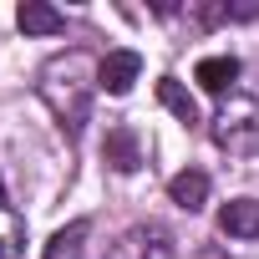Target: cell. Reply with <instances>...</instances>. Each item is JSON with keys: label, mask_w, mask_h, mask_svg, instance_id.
Returning <instances> with one entry per match:
<instances>
[{"label": "cell", "mask_w": 259, "mask_h": 259, "mask_svg": "<svg viewBox=\"0 0 259 259\" xmlns=\"http://www.w3.org/2000/svg\"><path fill=\"white\" fill-rule=\"evenodd\" d=\"M97 87H102V61H97L92 51H81V46L46 56L41 71H36V97L51 107L56 127H61L71 143L81 138V127L92 122V97H97Z\"/></svg>", "instance_id": "obj_1"}, {"label": "cell", "mask_w": 259, "mask_h": 259, "mask_svg": "<svg viewBox=\"0 0 259 259\" xmlns=\"http://www.w3.org/2000/svg\"><path fill=\"white\" fill-rule=\"evenodd\" d=\"M213 143L229 153V158H254L259 153V97L249 92H229L213 112Z\"/></svg>", "instance_id": "obj_2"}, {"label": "cell", "mask_w": 259, "mask_h": 259, "mask_svg": "<svg viewBox=\"0 0 259 259\" xmlns=\"http://www.w3.org/2000/svg\"><path fill=\"white\" fill-rule=\"evenodd\" d=\"M107 259H178V249H173L168 229H158V224H138V229H127V234L107 249Z\"/></svg>", "instance_id": "obj_3"}, {"label": "cell", "mask_w": 259, "mask_h": 259, "mask_svg": "<svg viewBox=\"0 0 259 259\" xmlns=\"http://www.w3.org/2000/svg\"><path fill=\"white\" fill-rule=\"evenodd\" d=\"M102 158H107V168H117V173H138L143 168V143H138V127H112L107 133V143H102Z\"/></svg>", "instance_id": "obj_4"}, {"label": "cell", "mask_w": 259, "mask_h": 259, "mask_svg": "<svg viewBox=\"0 0 259 259\" xmlns=\"http://www.w3.org/2000/svg\"><path fill=\"white\" fill-rule=\"evenodd\" d=\"M138 76H143V56H138V51H112V56L102 61V87H107L112 97H127Z\"/></svg>", "instance_id": "obj_5"}, {"label": "cell", "mask_w": 259, "mask_h": 259, "mask_svg": "<svg viewBox=\"0 0 259 259\" xmlns=\"http://www.w3.org/2000/svg\"><path fill=\"white\" fill-rule=\"evenodd\" d=\"M168 198H173L178 208L198 213V208L208 203V173H198V168H183V173H173V178H168Z\"/></svg>", "instance_id": "obj_6"}, {"label": "cell", "mask_w": 259, "mask_h": 259, "mask_svg": "<svg viewBox=\"0 0 259 259\" xmlns=\"http://www.w3.org/2000/svg\"><path fill=\"white\" fill-rule=\"evenodd\" d=\"M219 229L229 239H254L259 234V198H234L219 208Z\"/></svg>", "instance_id": "obj_7"}, {"label": "cell", "mask_w": 259, "mask_h": 259, "mask_svg": "<svg viewBox=\"0 0 259 259\" xmlns=\"http://www.w3.org/2000/svg\"><path fill=\"white\" fill-rule=\"evenodd\" d=\"M193 76H198V87H203V92L224 97V92H229V87L239 81V56H203Z\"/></svg>", "instance_id": "obj_8"}, {"label": "cell", "mask_w": 259, "mask_h": 259, "mask_svg": "<svg viewBox=\"0 0 259 259\" xmlns=\"http://www.w3.org/2000/svg\"><path fill=\"white\" fill-rule=\"evenodd\" d=\"M16 21H21L26 36H61L66 31V16L51 11V6H41V0H26V6L16 11Z\"/></svg>", "instance_id": "obj_9"}, {"label": "cell", "mask_w": 259, "mask_h": 259, "mask_svg": "<svg viewBox=\"0 0 259 259\" xmlns=\"http://www.w3.org/2000/svg\"><path fill=\"white\" fill-rule=\"evenodd\" d=\"M21 249H26V224H21V213L11 208L6 183H0V259H21Z\"/></svg>", "instance_id": "obj_10"}, {"label": "cell", "mask_w": 259, "mask_h": 259, "mask_svg": "<svg viewBox=\"0 0 259 259\" xmlns=\"http://www.w3.org/2000/svg\"><path fill=\"white\" fill-rule=\"evenodd\" d=\"M87 234H92V224H87V219H76V224L56 229V234H51V244H46V259H81V254H87Z\"/></svg>", "instance_id": "obj_11"}, {"label": "cell", "mask_w": 259, "mask_h": 259, "mask_svg": "<svg viewBox=\"0 0 259 259\" xmlns=\"http://www.w3.org/2000/svg\"><path fill=\"white\" fill-rule=\"evenodd\" d=\"M158 102H163V107H168V112H173V117H178L183 127H193V122H198V102H193V97L183 92V81L163 76V81H158Z\"/></svg>", "instance_id": "obj_12"}]
</instances>
